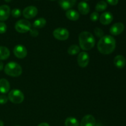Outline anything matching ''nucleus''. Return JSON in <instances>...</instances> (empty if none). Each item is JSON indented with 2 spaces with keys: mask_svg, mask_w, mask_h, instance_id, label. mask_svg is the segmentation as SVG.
Instances as JSON below:
<instances>
[{
  "mask_svg": "<svg viewBox=\"0 0 126 126\" xmlns=\"http://www.w3.org/2000/svg\"><path fill=\"white\" fill-rule=\"evenodd\" d=\"M116 48V40L110 35L103 36L100 39L97 44L98 51L105 55H108L113 52Z\"/></svg>",
  "mask_w": 126,
  "mask_h": 126,
  "instance_id": "nucleus-1",
  "label": "nucleus"
},
{
  "mask_svg": "<svg viewBox=\"0 0 126 126\" xmlns=\"http://www.w3.org/2000/svg\"><path fill=\"white\" fill-rule=\"evenodd\" d=\"M79 43L82 50H90L94 47L95 39L90 32H82L79 35Z\"/></svg>",
  "mask_w": 126,
  "mask_h": 126,
  "instance_id": "nucleus-2",
  "label": "nucleus"
},
{
  "mask_svg": "<svg viewBox=\"0 0 126 126\" xmlns=\"http://www.w3.org/2000/svg\"><path fill=\"white\" fill-rule=\"evenodd\" d=\"M4 70L6 75L12 77H18L20 76L22 73V68L20 65L14 62L6 64Z\"/></svg>",
  "mask_w": 126,
  "mask_h": 126,
  "instance_id": "nucleus-3",
  "label": "nucleus"
},
{
  "mask_svg": "<svg viewBox=\"0 0 126 126\" xmlns=\"http://www.w3.org/2000/svg\"><path fill=\"white\" fill-rule=\"evenodd\" d=\"M7 98L12 103L19 104L24 100V95L20 90L13 89L9 92Z\"/></svg>",
  "mask_w": 126,
  "mask_h": 126,
  "instance_id": "nucleus-4",
  "label": "nucleus"
},
{
  "mask_svg": "<svg viewBox=\"0 0 126 126\" xmlns=\"http://www.w3.org/2000/svg\"><path fill=\"white\" fill-rule=\"evenodd\" d=\"M32 27L31 23L25 19L19 20L15 25V29L20 33H25L30 32Z\"/></svg>",
  "mask_w": 126,
  "mask_h": 126,
  "instance_id": "nucleus-5",
  "label": "nucleus"
},
{
  "mask_svg": "<svg viewBox=\"0 0 126 126\" xmlns=\"http://www.w3.org/2000/svg\"><path fill=\"white\" fill-rule=\"evenodd\" d=\"M53 36L58 40L65 41L69 38V32L65 28H58L53 32Z\"/></svg>",
  "mask_w": 126,
  "mask_h": 126,
  "instance_id": "nucleus-6",
  "label": "nucleus"
},
{
  "mask_svg": "<svg viewBox=\"0 0 126 126\" xmlns=\"http://www.w3.org/2000/svg\"><path fill=\"white\" fill-rule=\"evenodd\" d=\"M89 60V55L86 52H80L79 54H78L77 61L79 66H81V67H86L88 65Z\"/></svg>",
  "mask_w": 126,
  "mask_h": 126,
  "instance_id": "nucleus-7",
  "label": "nucleus"
},
{
  "mask_svg": "<svg viewBox=\"0 0 126 126\" xmlns=\"http://www.w3.org/2000/svg\"><path fill=\"white\" fill-rule=\"evenodd\" d=\"M38 9L33 6H30L25 7L23 11V17L27 19L34 18L38 14Z\"/></svg>",
  "mask_w": 126,
  "mask_h": 126,
  "instance_id": "nucleus-8",
  "label": "nucleus"
},
{
  "mask_svg": "<svg viewBox=\"0 0 126 126\" xmlns=\"http://www.w3.org/2000/svg\"><path fill=\"white\" fill-rule=\"evenodd\" d=\"M15 56L18 59H23L27 55V49L23 46L18 44L14 47L13 50Z\"/></svg>",
  "mask_w": 126,
  "mask_h": 126,
  "instance_id": "nucleus-9",
  "label": "nucleus"
},
{
  "mask_svg": "<svg viewBox=\"0 0 126 126\" xmlns=\"http://www.w3.org/2000/svg\"><path fill=\"white\" fill-rule=\"evenodd\" d=\"M124 30V25L123 23H116L111 27L110 32L113 35L117 36L123 33Z\"/></svg>",
  "mask_w": 126,
  "mask_h": 126,
  "instance_id": "nucleus-10",
  "label": "nucleus"
},
{
  "mask_svg": "<svg viewBox=\"0 0 126 126\" xmlns=\"http://www.w3.org/2000/svg\"><path fill=\"white\" fill-rule=\"evenodd\" d=\"M11 12V9L7 5L0 6V21L6 20L9 17Z\"/></svg>",
  "mask_w": 126,
  "mask_h": 126,
  "instance_id": "nucleus-11",
  "label": "nucleus"
},
{
  "mask_svg": "<svg viewBox=\"0 0 126 126\" xmlns=\"http://www.w3.org/2000/svg\"><path fill=\"white\" fill-rule=\"evenodd\" d=\"M96 120L94 117L91 114L86 115L81 120L80 126H95Z\"/></svg>",
  "mask_w": 126,
  "mask_h": 126,
  "instance_id": "nucleus-12",
  "label": "nucleus"
},
{
  "mask_svg": "<svg viewBox=\"0 0 126 126\" xmlns=\"http://www.w3.org/2000/svg\"><path fill=\"white\" fill-rule=\"evenodd\" d=\"M113 20V16L110 12H105L100 17V22L103 25H108L111 23Z\"/></svg>",
  "mask_w": 126,
  "mask_h": 126,
  "instance_id": "nucleus-13",
  "label": "nucleus"
},
{
  "mask_svg": "<svg viewBox=\"0 0 126 126\" xmlns=\"http://www.w3.org/2000/svg\"><path fill=\"white\" fill-rule=\"evenodd\" d=\"M76 0H59L60 7L64 10H69L76 4Z\"/></svg>",
  "mask_w": 126,
  "mask_h": 126,
  "instance_id": "nucleus-14",
  "label": "nucleus"
},
{
  "mask_svg": "<svg viewBox=\"0 0 126 126\" xmlns=\"http://www.w3.org/2000/svg\"><path fill=\"white\" fill-rule=\"evenodd\" d=\"M126 63L125 57L121 55L116 56L114 59V64L118 68H123L124 67Z\"/></svg>",
  "mask_w": 126,
  "mask_h": 126,
  "instance_id": "nucleus-15",
  "label": "nucleus"
},
{
  "mask_svg": "<svg viewBox=\"0 0 126 126\" xmlns=\"http://www.w3.org/2000/svg\"><path fill=\"white\" fill-rule=\"evenodd\" d=\"M10 89V84L6 79H0V92L2 94H6Z\"/></svg>",
  "mask_w": 126,
  "mask_h": 126,
  "instance_id": "nucleus-16",
  "label": "nucleus"
},
{
  "mask_svg": "<svg viewBox=\"0 0 126 126\" xmlns=\"http://www.w3.org/2000/svg\"><path fill=\"white\" fill-rule=\"evenodd\" d=\"M78 11H79L80 13L82 14V15L87 14L90 11L89 5L84 1H81L78 4Z\"/></svg>",
  "mask_w": 126,
  "mask_h": 126,
  "instance_id": "nucleus-17",
  "label": "nucleus"
},
{
  "mask_svg": "<svg viewBox=\"0 0 126 126\" xmlns=\"http://www.w3.org/2000/svg\"><path fill=\"white\" fill-rule=\"evenodd\" d=\"M66 16L68 19L72 21H76L79 18V14L76 11L73 9H69L66 12Z\"/></svg>",
  "mask_w": 126,
  "mask_h": 126,
  "instance_id": "nucleus-18",
  "label": "nucleus"
},
{
  "mask_svg": "<svg viewBox=\"0 0 126 126\" xmlns=\"http://www.w3.org/2000/svg\"><path fill=\"white\" fill-rule=\"evenodd\" d=\"M10 56V51L8 48L4 46H0V60H4Z\"/></svg>",
  "mask_w": 126,
  "mask_h": 126,
  "instance_id": "nucleus-19",
  "label": "nucleus"
},
{
  "mask_svg": "<svg viewBox=\"0 0 126 126\" xmlns=\"http://www.w3.org/2000/svg\"><path fill=\"white\" fill-rule=\"evenodd\" d=\"M46 24V20L44 18H39L34 20L33 22V26L34 28H41L44 27Z\"/></svg>",
  "mask_w": 126,
  "mask_h": 126,
  "instance_id": "nucleus-20",
  "label": "nucleus"
},
{
  "mask_svg": "<svg viewBox=\"0 0 126 126\" xmlns=\"http://www.w3.org/2000/svg\"><path fill=\"white\" fill-rule=\"evenodd\" d=\"M65 126H79V124L77 119L73 117H68L65 122Z\"/></svg>",
  "mask_w": 126,
  "mask_h": 126,
  "instance_id": "nucleus-21",
  "label": "nucleus"
},
{
  "mask_svg": "<svg viewBox=\"0 0 126 126\" xmlns=\"http://www.w3.org/2000/svg\"><path fill=\"white\" fill-rule=\"evenodd\" d=\"M68 53L71 55H75L80 52V47L74 44L69 47L68 49Z\"/></svg>",
  "mask_w": 126,
  "mask_h": 126,
  "instance_id": "nucleus-22",
  "label": "nucleus"
},
{
  "mask_svg": "<svg viewBox=\"0 0 126 126\" xmlns=\"http://www.w3.org/2000/svg\"><path fill=\"white\" fill-rule=\"evenodd\" d=\"M107 7V3L105 1H100L95 6V10L97 12L105 11Z\"/></svg>",
  "mask_w": 126,
  "mask_h": 126,
  "instance_id": "nucleus-23",
  "label": "nucleus"
},
{
  "mask_svg": "<svg viewBox=\"0 0 126 126\" xmlns=\"http://www.w3.org/2000/svg\"><path fill=\"white\" fill-rule=\"evenodd\" d=\"M11 12L12 16L14 17H16V18H18V17H20L21 14H22V12H21L20 10L17 8H15L14 9H12Z\"/></svg>",
  "mask_w": 126,
  "mask_h": 126,
  "instance_id": "nucleus-24",
  "label": "nucleus"
},
{
  "mask_svg": "<svg viewBox=\"0 0 126 126\" xmlns=\"http://www.w3.org/2000/svg\"><path fill=\"white\" fill-rule=\"evenodd\" d=\"M94 33L95 34V35L97 37H99V38H102L104 35V33H103V31L102 30L101 28H96L94 30Z\"/></svg>",
  "mask_w": 126,
  "mask_h": 126,
  "instance_id": "nucleus-25",
  "label": "nucleus"
},
{
  "mask_svg": "<svg viewBox=\"0 0 126 126\" xmlns=\"http://www.w3.org/2000/svg\"><path fill=\"white\" fill-rule=\"evenodd\" d=\"M98 18H99V14L97 12H92L90 16V18L93 22H96L97 20H98Z\"/></svg>",
  "mask_w": 126,
  "mask_h": 126,
  "instance_id": "nucleus-26",
  "label": "nucleus"
},
{
  "mask_svg": "<svg viewBox=\"0 0 126 126\" xmlns=\"http://www.w3.org/2000/svg\"><path fill=\"white\" fill-rule=\"evenodd\" d=\"M7 30V26L4 22H0V34H3Z\"/></svg>",
  "mask_w": 126,
  "mask_h": 126,
  "instance_id": "nucleus-27",
  "label": "nucleus"
},
{
  "mask_svg": "<svg viewBox=\"0 0 126 126\" xmlns=\"http://www.w3.org/2000/svg\"><path fill=\"white\" fill-rule=\"evenodd\" d=\"M8 100V98L4 95H0V104L4 105L6 104Z\"/></svg>",
  "mask_w": 126,
  "mask_h": 126,
  "instance_id": "nucleus-28",
  "label": "nucleus"
},
{
  "mask_svg": "<svg viewBox=\"0 0 126 126\" xmlns=\"http://www.w3.org/2000/svg\"><path fill=\"white\" fill-rule=\"evenodd\" d=\"M30 33L31 36H32L36 37L39 34V32L37 29L34 28V29H31L30 30Z\"/></svg>",
  "mask_w": 126,
  "mask_h": 126,
  "instance_id": "nucleus-29",
  "label": "nucleus"
},
{
  "mask_svg": "<svg viewBox=\"0 0 126 126\" xmlns=\"http://www.w3.org/2000/svg\"><path fill=\"white\" fill-rule=\"evenodd\" d=\"M107 1L110 4L112 5V6H115V5L118 4L119 0H107Z\"/></svg>",
  "mask_w": 126,
  "mask_h": 126,
  "instance_id": "nucleus-30",
  "label": "nucleus"
},
{
  "mask_svg": "<svg viewBox=\"0 0 126 126\" xmlns=\"http://www.w3.org/2000/svg\"><path fill=\"white\" fill-rule=\"evenodd\" d=\"M38 126H50L49 124H48L47 123H42L41 124H39Z\"/></svg>",
  "mask_w": 126,
  "mask_h": 126,
  "instance_id": "nucleus-31",
  "label": "nucleus"
},
{
  "mask_svg": "<svg viewBox=\"0 0 126 126\" xmlns=\"http://www.w3.org/2000/svg\"><path fill=\"white\" fill-rule=\"evenodd\" d=\"M3 68H4L3 63H2L0 61V71H1V70H3Z\"/></svg>",
  "mask_w": 126,
  "mask_h": 126,
  "instance_id": "nucleus-32",
  "label": "nucleus"
},
{
  "mask_svg": "<svg viewBox=\"0 0 126 126\" xmlns=\"http://www.w3.org/2000/svg\"><path fill=\"white\" fill-rule=\"evenodd\" d=\"M0 126H4V123L1 120H0Z\"/></svg>",
  "mask_w": 126,
  "mask_h": 126,
  "instance_id": "nucleus-33",
  "label": "nucleus"
},
{
  "mask_svg": "<svg viewBox=\"0 0 126 126\" xmlns=\"http://www.w3.org/2000/svg\"><path fill=\"white\" fill-rule=\"evenodd\" d=\"M11 1H12V0H5V1H6V2H11Z\"/></svg>",
  "mask_w": 126,
  "mask_h": 126,
  "instance_id": "nucleus-34",
  "label": "nucleus"
},
{
  "mask_svg": "<svg viewBox=\"0 0 126 126\" xmlns=\"http://www.w3.org/2000/svg\"><path fill=\"white\" fill-rule=\"evenodd\" d=\"M50 1H55V0H50Z\"/></svg>",
  "mask_w": 126,
  "mask_h": 126,
  "instance_id": "nucleus-35",
  "label": "nucleus"
},
{
  "mask_svg": "<svg viewBox=\"0 0 126 126\" xmlns=\"http://www.w3.org/2000/svg\"><path fill=\"white\" fill-rule=\"evenodd\" d=\"M18 126V125H17V126Z\"/></svg>",
  "mask_w": 126,
  "mask_h": 126,
  "instance_id": "nucleus-36",
  "label": "nucleus"
},
{
  "mask_svg": "<svg viewBox=\"0 0 126 126\" xmlns=\"http://www.w3.org/2000/svg\"><path fill=\"white\" fill-rule=\"evenodd\" d=\"M85 1H88V0H85Z\"/></svg>",
  "mask_w": 126,
  "mask_h": 126,
  "instance_id": "nucleus-37",
  "label": "nucleus"
}]
</instances>
